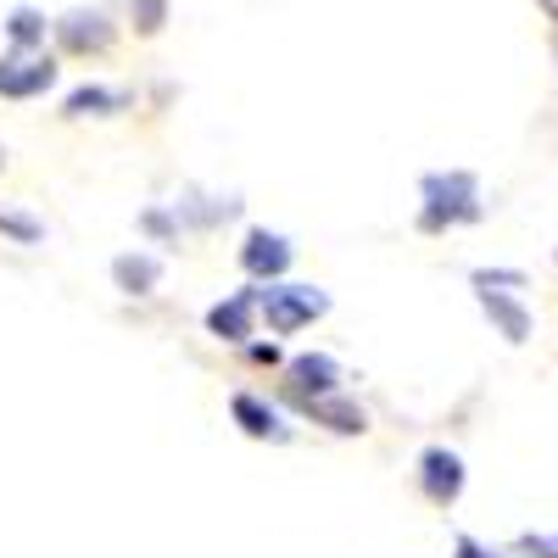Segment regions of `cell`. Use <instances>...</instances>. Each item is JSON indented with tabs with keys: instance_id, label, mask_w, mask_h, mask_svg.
Masks as SVG:
<instances>
[{
	"instance_id": "1",
	"label": "cell",
	"mask_w": 558,
	"mask_h": 558,
	"mask_svg": "<svg viewBox=\"0 0 558 558\" xmlns=\"http://www.w3.org/2000/svg\"><path fill=\"white\" fill-rule=\"evenodd\" d=\"M418 196H425V213H418V229H430V235H441V229L452 223H475L481 218V184L475 173H425V184H418Z\"/></svg>"
},
{
	"instance_id": "2",
	"label": "cell",
	"mask_w": 558,
	"mask_h": 558,
	"mask_svg": "<svg viewBox=\"0 0 558 558\" xmlns=\"http://www.w3.org/2000/svg\"><path fill=\"white\" fill-rule=\"evenodd\" d=\"M257 307L268 313V330H274V336H296L302 324H313V318L330 313V296L313 291V286H268Z\"/></svg>"
},
{
	"instance_id": "3",
	"label": "cell",
	"mask_w": 558,
	"mask_h": 558,
	"mask_svg": "<svg viewBox=\"0 0 558 558\" xmlns=\"http://www.w3.org/2000/svg\"><path fill=\"white\" fill-rule=\"evenodd\" d=\"M57 84V62L34 51V45H17L12 57H0V96L7 101H23V96H45Z\"/></svg>"
},
{
	"instance_id": "4",
	"label": "cell",
	"mask_w": 558,
	"mask_h": 558,
	"mask_svg": "<svg viewBox=\"0 0 558 558\" xmlns=\"http://www.w3.org/2000/svg\"><path fill=\"white\" fill-rule=\"evenodd\" d=\"M418 486H425V497L436 508H452L458 492H463V458L447 452V447H430L425 458H418Z\"/></svg>"
},
{
	"instance_id": "5",
	"label": "cell",
	"mask_w": 558,
	"mask_h": 558,
	"mask_svg": "<svg viewBox=\"0 0 558 558\" xmlns=\"http://www.w3.org/2000/svg\"><path fill=\"white\" fill-rule=\"evenodd\" d=\"M57 39L68 57H89V51H107L112 45V23H107V12H68L57 23Z\"/></svg>"
},
{
	"instance_id": "6",
	"label": "cell",
	"mask_w": 558,
	"mask_h": 558,
	"mask_svg": "<svg viewBox=\"0 0 558 558\" xmlns=\"http://www.w3.org/2000/svg\"><path fill=\"white\" fill-rule=\"evenodd\" d=\"M241 263H246L252 279H279L291 268V246H286V235H274V229H252L246 246H241Z\"/></svg>"
},
{
	"instance_id": "7",
	"label": "cell",
	"mask_w": 558,
	"mask_h": 558,
	"mask_svg": "<svg viewBox=\"0 0 558 558\" xmlns=\"http://www.w3.org/2000/svg\"><path fill=\"white\" fill-rule=\"evenodd\" d=\"M481 291V307H486V318L497 324V336L508 341V347H520V341H531V313L508 296V291H497V286H475Z\"/></svg>"
},
{
	"instance_id": "8",
	"label": "cell",
	"mask_w": 558,
	"mask_h": 558,
	"mask_svg": "<svg viewBox=\"0 0 558 558\" xmlns=\"http://www.w3.org/2000/svg\"><path fill=\"white\" fill-rule=\"evenodd\" d=\"M263 302V291H235L229 302H218L213 313H207V330L218 336V341H246L252 336V307Z\"/></svg>"
},
{
	"instance_id": "9",
	"label": "cell",
	"mask_w": 558,
	"mask_h": 558,
	"mask_svg": "<svg viewBox=\"0 0 558 558\" xmlns=\"http://www.w3.org/2000/svg\"><path fill=\"white\" fill-rule=\"evenodd\" d=\"M296 402H302V413H313L318 425H330L336 436H363V430H368L363 408H357V402H341V397H330V391H324V397H296Z\"/></svg>"
},
{
	"instance_id": "10",
	"label": "cell",
	"mask_w": 558,
	"mask_h": 558,
	"mask_svg": "<svg viewBox=\"0 0 558 558\" xmlns=\"http://www.w3.org/2000/svg\"><path fill=\"white\" fill-rule=\"evenodd\" d=\"M336 380H341V368H336V357H324V352H302L291 363V391L296 397H324V391H336Z\"/></svg>"
},
{
	"instance_id": "11",
	"label": "cell",
	"mask_w": 558,
	"mask_h": 558,
	"mask_svg": "<svg viewBox=\"0 0 558 558\" xmlns=\"http://www.w3.org/2000/svg\"><path fill=\"white\" fill-rule=\"evenodd\" d=\"M112 279H118V291H129V296H146L157 279H162V263L157 257H146V252H123L118 263H112Z\"/></svg>"
},
{
	"instance_id": "12",
	"label": "cell",
	"mask_w": 558,
	"mask_h": 558,
	"mask_svg": "<svg viewBox=\"0 0 558 558\" xmlns=\"http://www.w3.org/2000/svg\"><path fill=\"white\" fill-rule=\"evenodd\" d=\"M229 413H235V425H241L246 436H257V441H286V425H279V413L263 408L257 397H235V402H229Z\"/></svg>"
},
{
	"instance_id": "13",
	"label": "cell",
	"mask_w": 558,
	"mask_h": 558,
	"mask_svg": "<svg viewBox=\"0 0 558 558\" xmlns=\"http://www.w3.org/2000/svg\"><path fill=\"white\" fill-rule=\"evenodd\" d=\"M118 107H129V96H123V89H101V84H84V89H73V96H68V118H89V112H118Z\"/></svg>"
},
{
	"instance_id": "14",
	"label": "cell",
	"mask_w": 558,
	"mask_h": 558,
	"mask_svg": "<svg viewBox=\"0 0 558 558\" xmlns=\"http://www.w3.org/2000/svg\"><path fill=\"white\" fill-rule=\"evenodd\" d=\"M129 12H134V28L140 34H157L168 23V0H129Z\"/></svg>"
},
{
	"instance_id": "15",
	"label": "cell",
	"mask_w": 558,
	"mask_h": 558,
	"mask_svg": "<svg viewBox=\"0 0 558 558\" xmlns=\"http://www.w3.org/2000/svg\"><path fill=\"white\" fill-rule=\"evenodd\" d=\"M7 28H12V45H34V39L45 34V17L28 12V7H17V12L7 17Z\"/></svg>"
},
{
	"instance_id": "16",
	"label": "cell",
	"mask_w": 558,
	"mask_h": 558,
	"mask_svg": "<svg viewBox=\"0 0 558 558\" xmlns=\"http://www.w3.org/2000/svg\"><path fill=\"white\" fill-rule=\"evenodd\" d=\"M475 286H497V291H502V286H525V274H520V268H481Z\"/></svg>"
},
{
	"instance_id": "17",
	"label": "cell",
	"mask_w": 558,
	"mask_h": 558,
	"mask_svg": "<svg viewBox=\"0 0 558 558\" xmlns=\"http://www.w3.org/2000/svg\"><path fill=\"white\" fill-rule=\"evenodd\" d=\"M0 229H7V235H17V241H39V223L34 218H12V213H0Z\"/></svg>"
},
{
	"instance_id": "18",
	"label": "cell",
	"mask_w": 558,
	"mask_h": 558,
	"mask_svg": "<svg viewBox=\"0 0 558 558\" xmlns=\"http://www.w3.org/2000/svg\"><path fill=\"white\" fill-rule=\"evenodd\" d=\"M452 553H458V558H497V553H486L475 536H458V542H452Z\"/></svg>"
},
{
	"instance_id": "19",
	"label": "cell",
	"mask_w": 558,
	"mask_h": 558,
	"mask_svg": "<svg viewBox=\"0 0 558 558\" xmlns=\"http://www.w3.org/2000/svg\"><path fill=\"white\" fill-rule=\"evenodd\" d=\"M525 547H531V553H542V558H558V542H536V536H531Z\"/></svg>"
},
{
	"instance_id": "20",
	"label": "cell",
	"mask_w": 558,
	"mask_h": 558,
	"mask_svg": "<svg viewBox=\"0 0 558 558\" xmlns=\"http://www.w3.org/2000/svg\"><path fill=\"white\" fill-rule=\"evenodd\" d=\"M542 12H547V17L558 23V0H542Z\"/></svg>"
},
{
	"instance_id": "21",
	"label": "cell",
	"mask_w": 558,
	"mask_h": 558,
	"mask_svg": "<svg viewBox=\"0 0 558 558\" xmlns=\"http://www.w3.org/2000/svg\"><path fill=\"white\" fill-rule=\"evenodd\" d=\"M0 162H7V151H0Z\"/></svg>"
}]
</instances>
